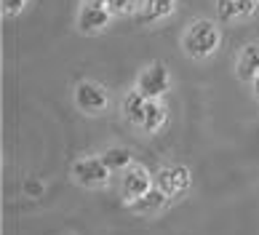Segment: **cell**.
I'll return each instance as SVG.
<instances>
[{
  "mask_svg": "<svg viewBox=\"0 0 259 235\" xmlns=\"http://www.w3.org/2000/svg\"><path fill=\"white\" fill-rule=\"evenodd\" d=\"M85 3H89V6H107L110 0H85Z\"/></svg>",
  "mask_w": 259,
  "mask_h": 235,
  "instance_id": "cell-18",
  "label": "cell"
},
{
  "mask_svg": "<svg viewBox=\"0 0 259 235\" xmlns=\"http://www.w3.org/2000/svg\"><path fill=\"white\" fill-rule=\"evenodd\" d=\"M182 46H185V51L193 56V59H203V56L217 51V46H219V29L211 24V22H193V24H190V29L185 32Z\"/></svg>",
  "mask_w": 259,
  "mask_h": 235,
  "instance_id": "cell-1",
  "label": "cell"
},
{
  "mask_svg": "<svg viewBox=\"0 0 259 235\" xmlns=\"http://www.w3.org/2000/svg\"><path fill=\"white\" fill-rule=\"evenodd\" d=\"M251 83H254V94H256V99H259V75L254 77V81H251Z\"/></svg>",
  "mask_w": 259,
  "mask_h": 235,
  "instance_id": "cell-19",
  "label": "cell"
},
{
  "mask_svg": "<svg viewBox=\"0 0 259 235\" xmlns=\"http://www.w3.org/2000/svg\"><path fill=\"white\" fill-rule=\"evenodd\" d=\"M110 24V8L107 6H89L85 3L78 14V29L80 32H99Z\"/></svg>",
  "mask_w": 259,
  "mask_h": 235,
  "instance_id": "cell-7",
  "label": "cell"
},
{
  "mask_svg": "<svg viewBox=\"0 0 259 235\" xmlns=\"http://www.w3.org/2000/svg\"><path fill=\"white\" fill-rule=\"evenodd\" d=\"M75 104H78L83 112H89V115L104 112L107 110V91H104L99 83L83 81V83L75 86Z\"/></svg>",
  "mask_w": 259,
  "mask_h": 235,
  "instance_id": "cell-5",
  "label": "cell"
},
{
  "mask_svg": "<svg viewBox=\"0 0 259 235\" xmlns=\"http://www.w3.org/2000/svg\"><path fill=\"white\" fill-rule=\"evenodd\" d=\"M155 184L168 195V198H179V195H185L193 187V174H190V169L182 163H168V166H163V169H158Z\"/></svg>",
  "mask_w": 259,
  "mask_h": 235,
  "instance_id": "cell-4",
  "label": "cell"
},
{
  "mask_svg": "<svg viewBox=\"0 0 259 235\" xmlns=\"http://www.w3.org/2000/svg\"><path fill=\"white\" fill-rule=\"evenodd\" d=\"M177 0H145V19L147 22H158L174 14Z\"/></svg>",
  "mask_w": 259,
  "mask_h": 235,
  "instance_id": "cell-13",
  "label": "cell"
},
{
  "mask_svg": "<svg viewBox=\"0 0 259 235\" xmlns=\"http://www.w3.org/2000/svg\"><path fill=\"white\" fill-rule=\"evenodd\" d=\"M99 158L104 161L110 171H126L131 166V150L126 147H107V150H102Z\"/></svg>",
  "mask_w": 259,
  "mask_h": 235,
  "instance_id": "cell-11",
  "label": "cell"
},
{
  "mask_svg": "<svg viewBox=\"0 0 259 235\" xmlns=\"http://www.w3.org/2000/svg\"><path fill=\"white\" fill-rule=\"evenodd\" d=\"M147 96L139 91H128L126 94V99H123V115H126V121L131 126H139L142 129V123H145V112H147Z\"/></svg>",
  "mask_w": 259,
  "mask_h": 235,
  "instance_id": "cell-8",
  "label": "cell"
},
{
  "mask_svg": "<svg viewBox=\"0 0 259 235\" xmlns=\"http://www.w3.org/2000/svg\"><path fill=\"white\" fill-rule=\"evenodd\" d=\"M163 126H166V107H163L158 99H150L147 102V112H145V123H142V129L147 134H155L160 131Z\"/></svg>",
  "mask_w": 259,
  "mask_h": 235,
  "instance_id": "cell-12",
  "label": "cell"
},
{
  "mask_svg": "<svg viewBox=\"0 0 259 235\" xmlns=\"http://www.w3.org/2000/svg\"><path fill=\"white\" fill-rule=\"evenodd\" d=\"M137 88L147 99H160L163 94L168 91V70L163 64H150L139 72V81Z\"/></svg>",
  "mask_w": 259,
  "mask_h": 235,
  "instance_id": "cell-6",
  "label": "cell"
},
{
  "mask_svg": "<svg viewBox=\"0 0 259 235\" xmlns=\"http://www.w3.org/2000/svg\"><path fill=\"white\" fill-rule=\"evenodd\" d=\"M235 3V11H238V16H248L254 11V0H233Z\"/></svg>",
  "mask_w": 259,
  "mask_h": 235,
  "instance_id": "cell-16",
  "label": "cell"
},
{
  "mask_svg": "<svg viewBox=\"0 0 259 235\" xmlns=\"http://www.w3.org/2000/svg\"><path fill=\"white\" fill-rule=\"evenodd\" d=\"M107 8H110V11H115V14H128V11L137 8V0H110Z\"/></svg>",
  "mask_w": 259,
  "mask_h": 235,
  "instance_id": "cell-15",
  "label": "cell"
},
{
  "mask_svg": "<svg viewBox=\"0 0 259 235\" xmlns=\"http://www.w3.org/2000/svg\"><path fill=\"white\" fill-rule=\"evenodd\" d=\"M217 14H219L222 22H233V19L238 16L235 3H233V0H217Z\"/></svg>",
  "mask_w": 259,
  "mask_h": 235,
  "instance_id": "cell-14",
  "label": "cell"
},
{
  "mask_svg": "<svg viewBox=\"0 0 259 235\" xmlns=\"http://www.w3.org/2000/svg\"><path fill=\"white\" fill-rule=\"evenodd\" d=\"M110 169L104 166V161L99 155H83V158L72 161V179L80 184V187H104L110 182Z\"/></svg>",
  "mask_w": 259,
  "mask_h": 235,
  "instance_id": "cell-3",
  "label": "cell"
},
{
  "mask_svg": "<svg viewBox=\"0 0 259 235\" xmlns=\"http://www.w3.org/2000/svg\"><path fill=\"white\" fill-rule=\"evenodd\" d=\"M155 187V176H152L145 166H128L126 171L120 174V198L126 206L137 203L139 198H145V195Z\"/></svg>",
  "mask_w": 259,
  "mask_h": 235,
  "instance_id": "cell-2",
  "label": "cell"
},
{
  "mask_svg": "<svg viewBox=\"0 0 259 235\" xmlns=\"http://www.w3.org/2000/svg\"><path fill=\"white\" fill-rule=\"evenodd\" d=\"M3 8H6L8 16H16L24 8V0H3Z\"/></svg>",
  "mask_w": 259,
  "mask_h": 235,
  "instance_id": "cell-17",
  "label": "cell"
},
{
  "mask_svg": "<svg viewBox=\"0 0 259 235\" xmlns=\"http://www.w3.org/2000/svg\"><path fill=\"white\" fill-rule=\"evenodd\" d=\"M259 75V48L256 46H246L241 56H238V77L243 81H254Z\"/></svg>",
  "mask_w": 259,
  "mask_h": 235,
  "instance_id": "cell-10",
  "label": "cell"
},
{
  "mask_svg": "<svg viewBox=\"0 0 259 235\" xmlns=\"http://www.w3.org/2000/svg\"><path fill=\"white\" fill-rule=\"evenodd\" d=\"M166 206H168V195L155 184V187H152V190L145 195V198H139L137 203H131L128 209H131V211H137V214H147V217H152V214L163 211Z\"/></svg>",
  "mask_w": 259,
  "mask_h": 235,
  "instance_id": "cell-9",
  "label": "cell"
}]
</instances>
